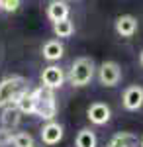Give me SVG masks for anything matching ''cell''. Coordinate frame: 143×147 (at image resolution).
<instances>
[{
  "instance_id": "cell-5",
  "label": "cell",
  "mask_w": 143,
  "mask_h": 147,
  "mask_svg": "<svg viewBox=\"0 0 143 147\" xmlns=\"http://www.w3.org/2000/svg\"><path fill=\"white\" fill-rule=\"evenodd\" d=\"M65 71L59 67V65H47V67L41 71V86L45 88H51V90H57L65 84Z\"/></svg>"
},
{
  "instance_id": "cell-14",
  "label": "cell",
  "mask_w": 143,
  "mask_h": 147,
  "mask_svg": "<svg viewBox=\"0 0 143 147\" xmlns=\"http://www.w3.org/2000/svg\"><path fill=\"white\" fill-rule=\"evenodd\" d=\"M75 147H98V137L90 127H82L75 137Z\"/></svg>"
},
{
  "instance_id": "cell-20",
  "label": "cell",
  "mask_w": 143,
  "mask_h": 147,
  "mask_svg": "<svg viewBox=\"0 0 143 147\" xmlns=\"http://www.w3.org/2000/svg\"><path fill=\"white\" fill-rule=\"evenodd\" d=\"M139 147H143V136L139 137Z\"/></svg>"
},
{
  "instance_id": "cell-16",
  "label": "cell",
  "mask_w": 143,
  "mask_h": 147,
  "mask_svg": "<svg viewBox=\"0 0 143 147\" xmlns=\"http://www.w3.org/2000/svg\"><path fill=\"white\" fill-rule=\"evenodd\" d=\"M12 145L14 147H35V141H33V137L28 131H18L12 137Z\"/></svg>"
},
{
  "instance_id": "cell-10",
  "label": "cell",
  "mask_w": 143,
  "mask_h": 147,
  "mask_svg": "<svg viewBox=\"0 0 143 147\" xmlns=\"http://www.w3.org/2000/svg\"><path fill=\"white\" fill-rule=\"evenodd\" d=\"M71 16V6L67 4L65 0H51L47 4V18L51 22H61V20H67Z\"/></svg>"
},
{
  "instance_id": "cell-11",
  "label": "cell",
  "mask_w": 143,
  "mask_h": 147,
  "mask_svg": "<svg viewBox=\"0 0 143 147\" xmlns=\"http://www.w3.org/2000/svg\"><path fill=\"white\" fill-rule=\"evenodd\" d=\"M41 55H43L45 61L55 63V61H59L61 57L65 55V45H63L59 39H49V41H45L43 47H41Z\"/></svg>"
},
{
  "instance_id": "cell-19",
  "label": "cell",
  "mask_w": 143,
  "mask_h": 147,
  "mask_svg": "<svg viewBox=\"0 0 143 147\" xmlns=\"http://www.w3.org/2000/svg\"><path fill=\"white\" fill-rule=\"evenodd\" d=\"M139 63L143 65V49H141V53H139Z\"/></svg>"
},
{
  "instance_id": "cell-15",
  "label": "cell",
  "mask_w": 143,
  "mask_h": 147,
  "mask_svg": "<svg viewBox=\"0 0 143 147\" xmlns=\"http://www.w3.org/2000/svg\"><path fill=\"white\" fill-rule=\"evenodd\" d=\"M53 34H55L59 39H67V37H71V35L75 34V24H73V20L67 18V20L55 22V24H53Z\"/></svg>"
},
{
  "instance_id": "cell-8",
  "label": "cell",
  "mask_w": 143,
  "mask_h": 147,
  "mask_svg": "<svg viewBox=\"0 0 143 147\" xmlns=\"http://www.w3.org/2000/svg\"><path fill=\"white\" fill-rule=\"evenodd\" d=\"M137 28H139V22H137V18L132 16V14H121L116 18V22H114V30H116V34L120 35V37H133V35L137 34Z\"/></svg>"
},
{
  "instance_id": "cell-18",
  "label": "cell",
  "mask_w": 143,
  "mask_h": 147,
  "mask_svg": "<svg viewBox=\"0 0 143 147\" xmlns=\"http://www.w3.org/2000/svg\"><path fill=\"white\" fill-rule=\"evenodd\" d=\"M12 137H14V134H12L10 127H0V147H8L12 145Z\"/></svg>"
},
{
  "instance_id": "cell-1",
  "label": "cell",
  "mask_w": 143,
  "mask_h": 147,
  "mask_svg": "<svg viewBox=\"0 0 143 147\" xmlns=\"http://www.w3.org/2000/svg\"><path fill=\"white\" fill-rule=\"evenodd\" d=\"M94 73H96V65H94V59L90 57H78L73 61V65L69 69V82L77 88H82L90 84V80L94 79Z\"/></svg>"
},
{
  "instance_id": "cell-7",
  "label": "cell",
  "mask_w": 143,
  "mask_h": 147,
  "mask_svg": "<svg viewBox=\"0 0 143 147\" xmlns=\"http://www.w3.org/2000/svg\"><path fill=\"white\" fill-rule=\"evenodd\" d=\"M121 104L127 112H137L143 106V86H139V84L127 86L121 94Z\"/></svg>"
},
{
  "instance_id": "cell-9",
  "label": "cell",
  "mask_w": 143,
  "mask_h": 147,
  "mask_svg": "<svg viewBox=\"0 0 143 147\" xmlns=\"http://www.w3.org/2000/svg\"><path fill=\"white\" fill-rule=\"evenodd\" d=\"M65 136V129H63V125L55 122V120H51V122H45L41 125V131H39V137H41V141H43L45 145H57L61 139Z\"/></svg>"
},
{
  "instance_id": "cell-13",
  "label": "cell",
  "mask_w": 143,
  "mask_h": 147,
  "mask_svg": "<svg viewBox=\"0 0 143 147\" xmlns=\"http://www.w3.org/2000/svg\"><path fill=\"white\" fill-rule=\"evenodd\" d=\"M24 114L14 106V104H8V106H4L2 108V116H0V122L4 127H16V125L20 124V120H22Z\"/></svg>"
},
{
  "instance_id": "cell-4",
  "label": "cell",
  "mask_w": 143,
  "mask_h": 147,
  "mask_svg": "<svg viewBox=\"0 0 143 147\" xmlns=\"http://www.w3.org/2000/svg\"><path fill=\"white\" fill-rule=\"evenodd\" d=\"M96 71H98V80L102 86L114 88V86L120 84V80H121L120 63H116V61H104V63H100V67Z\"/></svg>"
},
{
  "instance_id": "cell-12",
  "label": "cell",
  "mask_w": 143,
  "mask_h": 147,
  "mask_svg": "<svg viewBox=\"0 0 143 147\" xmlns=\"http://www.w3.org/2000/svg\"><path fill=\"white\" fill-rule=\"evenodd\" d=\"M106 147H139V139L133 131H118L110 137Z\"/></svg>"
},
{
  "instance_id": "cell-2",
  "label": "cell",
  "mask_w": 143,
  "mask_h": 147,
  "mask_svg": "<svg viewBox=\"0 0 143 147\" xmlns=\"http://www.w3.org/2000/svg\"><path fill=\"white\" fill-rule=\"evenodd\" d=\"M33 92H35V98H37V110H35V116L41 118L43 122L55 120V116H57L55 90L45 88V86H37V88H33Z\"/></svg>"
},
{
  "instance_id": "cell-17",
  "label": "cell",
  "mask_w": 143,
  "mask_h": 147,
  "mask_svg": "<svg viewBox=\"0 0 143 147\" xmlns=\"http://www.w3.org/2000/svg\"><path fill=\"white\" fill-rule=\"evenodd\" d=\"M22 6V0H0V10L12 14V12H18Z\"/></svg>"
},
{
  "instance_id": "cell-6",
  "label": "cell",
  "mask_w": 143,
  "mask_h": 147,
  "mask_svg": "<svg viewBox=\"0 0 143 147\" xmlns=\"http://www.w3.org/2000/svg\"><path fill=\"white\" fill-rule=\"evenodd\" d=\"M86 118L94 125H106L112 118V110L106 102H92L86 108Z\"/></svg>"
},
{
  "instance_id": "cell-3",
  "label": "cell",
  "mask_w": 143,
  "mask_h": 147,
  "mask_svg": "<svg viewBox=\"0 0 143 147\" xmlns=\"http://www.w3.org/2000/svg\"><path fill=\"white\" fill-rule=\"evenodd\" d=\"M24 88H26V79L20 75H12V77L2 79L0 80V108L8 106L12 98Z\"/></svg>"
}]
</instances>
